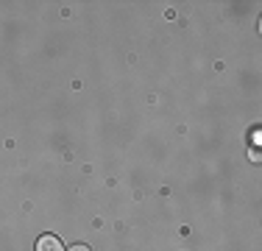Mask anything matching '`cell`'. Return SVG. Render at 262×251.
I'll return each instance as SVG.
<instances>
[{"instance_id": "obj_1", "label": "cell", "mask_w": 262, "mask_h": 251, "mask_svg": "<svg viewBox=\"0 0 262 251\" xmlns=\"http://www.w3.org/2000/svg\"><path fill=\"white\" fill-rule=\"evenodd\" d=\"M36 251H67V248L61 246V240L56 235H42L36 240Z\"/></svg>"}, {"instance_id": "obj_2", "label": "cell", "mask_w": 262, "mask_h": 251, "mask_svg": "<svg viewBox=\"0 0 262 251\" xmlns=\"http://www.w3.org/2000/svg\"><path fill=\"white\" fill-rule=\"evenodd\" d=\"M67 251H90V246H73V248H67Z\"/></svg>"}]
</instances>
